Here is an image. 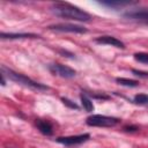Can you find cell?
Instances as JSON below:
<instances>
[{
    "instance_id": "16",
    "label": "cell",
    "mask_w": 148,
    "mask_h": 148,
    "mask_svg": "<svg viewBox=\"0 0 148 148\" xmlns=\"http://www.w3.org/2000/svg\"><path fill=\"white\" fill-rule=\"evenodd\" d=\"M61 101H62V103H64L66 106H68V108H71V109H75V110L79 109V105H77L76 103L72 102L71 99H68V98H66V97H61Z\"/></svg>"
},
{
    "instance_id": "1",
    "label": "cell",
    "mask_w": 148,
    "mask_h": 148,
    "mask_svg": "<svg viewBox=\"0 0 148 148\" xmlns=\"http://www.w3.org/2000/svg\"><path fill=\"white\" fill-rule=\"evenodd\" d=\"M51 10L62 18L74 20V21H81V22H89L91 20L90 14L84 12L83 9L69 3V2H54L51 6Z\"/></svg>"
},
{
    "instance_id": "7",
    "label": "cell",
    "mask_w": 148,
    "mask_h": 148,
    "mask_svg": "<svg viewBox=\"0 0 148 148\" xmlns=\"http://www.w3.org/2000/svg\"><path fill=\"white\" fill-rule=\"evenodd\" d=\"M124 16L128 20L148 24V9H132L125 13Z\"/></svg>"
},
{
    "instance_id": "8",
    "label": "cell",
    "mask_w": 148,
    "mask_h": 148,
    "mask_svg": "<svg viewBox=\"0 0 148 148\" xmlns=\"http://www.w3.org/2000/svg\"><path fill=\"white\" fill-rule=\"evenodd\" d=\"M95 42L98 43V44L111 45V46H114V47H118V49H125V44L120 39L113 37V36H101V37H97L95 39Z\"/></svg>"
},
{
    "instance_id": "5",
    "label": "cell",
    "mask_w": 148,
    "mask_h": 148,
    "mask_svg": "<svg viewBox=\"0 0 148 148\" xmlns=\"http://www.w3.org/2000/svg\"><path fill=\"white\" fill-rule=\"evenodd\" d=\"M90 139V134L84 133V134H79V135H71V136H59L56 139L57 142L65 145V146H75L83 143Z\"/></svg>"
},
{
    "instance_id": "17",
    "label": "cell",
    "mask_w": 148,
    "mask_h": 148,
    "mask_svg": "<svg viewBox=\"0 0 148 148\" xmlns=\"http://www.w3.org/2000/svg\"><path fill=\"white\" fill-rule=\"evenodd\" d=\"M132 73L135 76H139V77H148V73L147 72H142V71H138V69H132Z\"/></svg>"
},
{
    "instance_id": "3",
    "label": "cell",
    "mask_w": 148,
    "mask_h": 148,
    "mask_svg": "<svg viewBox=\"0 0 148 148\" xmlns=\"http://www.w3.org/2000/svg\"><path fill=\"white\" fill-rule=\"evenodd\" d=\"M86 123L88 126L94 127H113L119 123V119L104 114H92L86 119Z\"/></svg>"
},
{
    "instance_id": "18",
    "label": "cell",
    "mask_w": 148,
    "mask_h": 148,
    "mask_svg": "<svg viewBox=\"0 0 148 148\" xmlns=\"http://www.w3.org/2000/svg\"><path fill=\"white\" fill-rule=\"evenodd\" d=\"M124 130L125 131H127V132H133V131H136L138 130V127L136 126H126V127H124Z\"/></svg>"
},
{
    "instance_id": "14",
    "label": "cell",
    "mask_w": 148,
    "mask_h": 148,
    "mask_svg": "<svg viewBox=\"0 0 148 148\" xmlns=\"http://www.w3.org/2000/svg\"><path fill=\"white\" fill-rule=\"evenodd\" d=\"M103 6L106 7H111V8H116V7H123L126 5H130V2H121V1H102L99 2Z\"/></svg>"
},
{
    "instance_id": "13",
    "label": "cell",
    "mask_w": 148,
    "mask_h": 148,
    "mask_svg": "<svg viewBox=\"0 0 148 148\" xmlns=\"http://www.w3.org/2000/svg\"><path fill=\"white\" fill-rule=\"evenodd\" d=\"M134 103L140 105H148V95L147 94H138L134 96Z\"/></svg>"
},
{
    "instance_id": "15",
    "label": "cell",
    "mask_w": 148,
    "mask_h": 148,
    "mask_svg": "<svg viewBox=\"0 0 148 148\" xmlns=\"http://www.w3.org/2000/svg\"><path fill=\"white\" fill-rule=\"evenodd\" d=\"M134 59L139 62H142V64H147L148 65V53H145V52H138V53H134Z\"/></svg>"
},
{
    "instance_id": "10",
    "label": "cell",
    "mask_w": 148,
    "mask_h": 148,
    "mask_svg": "<svg viewBox=\"0 0 148 148\" xmlns=\"http://www.w3.org/2000/svg\"><path fill=\"white\" fill-rule=\"evenodd\" d=\"M36 126L39 130L40 133H43L44 135H51L53 133V127L51 125L50 121L47 120H43V119H37L36 120Z\"/></svg>"
},
{
    "instance_id": "4",
    "label": "cell",
    "mask_w": 148,
    "mask_h": 148,
    "mask_svg": "<svg viewBox=\"0 0 148 148\" xmlns=\"http://www.w3.org/2000/svg\"><path fill=\"white\" fill-rule=\"evenodd\" d=\"M49 69L54 75H58V76H61L65 79L74 77L76 74V72L73 68H71L66 65H62V64H51V65H49Z\"/></svg>"
},
{
    "instance_id": "19",
    "label": "cell",
    "mask_w": 148,
    "mask_h": 148,
    "mask_svg": "<svg viewBox=\"0 0 148 148\" xmlns=\"http://www.w3.org/2000/svg\"><path fill=\"white\" fill-rule=\"evenodd\" d=\"M1 84H2V86H5V84H6V80H5V75H3L2 73H1Z\"/></svg>"
},
{
    "instance_id": "6",
    "label": "cell",
    "mask_w": 148,
    "mask_h": 148,
    "mask_svg": "<svg viewBox=\"0 0 148 148\" xmlns=\"http://www.w3.org/2000/svg\"><path fill=\"white\" fill-rule=\"evenodd\" d=\"M50 30H54V31H60V32H75V34H84L87 32V29L81 27V25H76V24H69V23H58V24H52L49 25Z\"/></svg>"
},
{
    "instance_id": "9",
    "label": "cell",
    "mask_w": 148,
    "mask_h": 148,
    "mask_svg": "<svg viewBox=\"0 0 148 148\" xmlns=\"http://www.w3.org/2000/svg\"><path fill=\"white\" fill-rule=\"evenodd\" d=\"M39 35L36 34H14V32H1V39H22V38H39Z\"/></svg>"
},
{
    "instance_id": "12",
    "label": "cell",
    "mask_w": 148,
    "mask_h": 148,
    "mask_svg": "<svg viewBox=\"0 0 148 148\" xmlns=\"http://www.w3.org/2000/svg\"><path fill=\"white\" fill-rule=\"evenodd\" d=\"M116 81L121 84V86H125V87H130V88H133V87H138L139 82L135 81V80H131V79H126V77H117Z\"/></svg>"
},
{
    "instance_id": "2",
    "label": "cell",
    "mask_w": 148,
    "mask_h": 148,
    "mask_svg": "<svg viewBox=\"0 0 148 148\" xmlns=\"http://www.w3.org/2000/svg\"><path fill=\"white\" fill-rule=\"evenodd\" d=\"M1 73L5 76H7L9 80H12V81H14V82H16L18 84H22L24 87H28V88H31V89H35V90H38V91L49 90L50 89L49 86H45V84L39 83L37 81H34L32 79H30V77H28V76H25V75H23L21 73L15 72V71L6 67L5 65L1 66Z\"/></svg>"
},
{
    "instance_id": "11",
    "label": "cell",
    "mask_w": 148,
    "mask_h": 148,
    "mask_svg": "<svg viewBox=\"0 0 148 148\" xmlns=\"http://www.w3.org/2000/svg\"><path fill=\"white\" fill-rule=\"evenodd\" d=\"M80 99H81V104L83 106V109L87 111V112H91L94 111V104L91 102V99L88 97V95H86L84 92L80 95Z\"/></svg>"
}]
</instances>
